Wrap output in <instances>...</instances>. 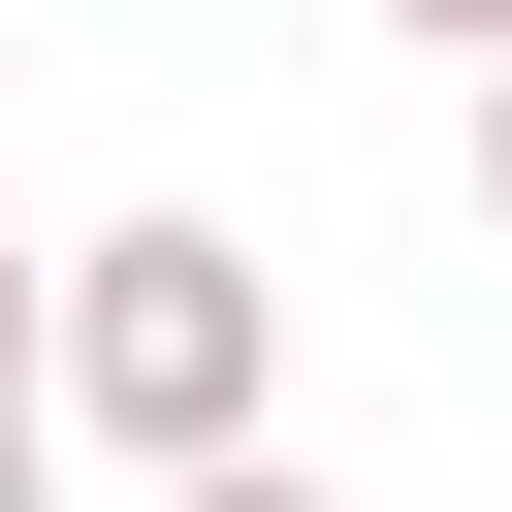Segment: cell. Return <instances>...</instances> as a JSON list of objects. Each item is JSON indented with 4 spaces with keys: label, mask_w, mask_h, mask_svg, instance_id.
Returning a JSON list of instances; mask_svg holds the SVG:
<instances>
[{
    "label": "cell",
    "mask_w": 512,
    "mask_h": 512,
    "mask_svg": "<svg viewBox=\"0 0 512 512\" xmlns=\"http://www.w3.org/2000/svg\"><path fill=\"white\" fill-rule=\"evenodd\" d=\"M64 448H128L160 512L288 448V256L256 224H96L64 256Z\"/></svg>",
    "instance_id": "cell-1"
},
{
    "label": "cell",
    "mask_w": 512,
    "mask_h": 512,
    "mask_svg": "<svg viewBox=\"0 0 512 512\" xmlns=\"http://www.w3.org/2000/svg\"><path fill=\"white\" fill-rule=\"evenodd\" d=\"M0 416H64V256H0Z\"/></svg>",
    "instance_id": "cell-2"
},
{
    "label": "cell",
    "mask_w": 512,
    "mask_h": 512,
    "mask_svg": "<svg viewBox=\"0 0 512 512\" xmlns=\"http://www.w3.org/2000/svg\"><path fill=\"white\" fill-rule=\"evenodd\" d=\"M384 32H448V64H512V0H384Z\"/></svg>",
    "instance_id": "cell-3"
},
{
    "label": "cell",
    "mask_w": 512,
    "mask_h": 512,
    "mask_svg": "<svg viewBox=\"0 0 512 512\" xmlns=\"http://www.w3.org/2000/svg\"><path fill=\"white\" fill-rule=\"evenodd\" d=\"M480 256H512V64H480Z\"/></svg>",
    "instance_id": "cell-4"
},
{
    "label": "cell",
    "mask_w": 512,
    "mask_h": 512,
    "mask_svg": "<svg viewBox=\"0 0 512 512\" xmlns=\"http://www.w3.org/2000/svg\"><path fill=\"white\" fill-rule=\"evenodd\" d=\"M192 512H320V480H288V448H256V480H192Z\"/></svg>",
    "instance_id": "cell-5"
},
{
    "label": "cell",
    "mask_w": 512,
    "mask_h": 512,
    "mask_svg": "<svg viewBox=\"0 0 512 512\" xmlns=\"http://www.w3.org/2000/svg\"><path fill=\"white\" fill-rule=\"evenodd\" d=\"M32 448H64V416H0V512H32Z\"/></svg>",
    "instance_id": "cell-6"
}]
</instances>
